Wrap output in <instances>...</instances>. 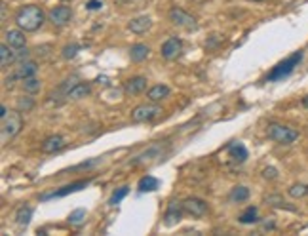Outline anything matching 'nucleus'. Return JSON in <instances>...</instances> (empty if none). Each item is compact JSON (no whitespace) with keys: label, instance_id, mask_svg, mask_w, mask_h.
<instances>
[{"label":"nucleus","instance_id":"b1692460","mask_svg":"<svg viewBox=\"0 0 308 236\" xmlns=\"http://www.w3.org/2000/svg\"><path fill=\"white\" fill-rule=\"evenodd\" d=\"M238 221L244 223V225H249V223H257L259 221V209L255 206H249L244 212V214L238 217Z\"/></svg>","mask_w":308,"mask_h":236},{"label":"nucleus","instance_id":"6e6552de","mask_svg":"<svg viewBox=\"0 0 308 236\" xmlns=\"http://www.w3.org/2000/svg\"><path fill=\"white\" fill-rule=\"evenodd\" d=\"M88 185H90V179L74 181V183H71V185L61 187L59 191H53V193H50V194H42V196H40V200H50V198H61V196H67V194H71V193H76V191H80V189H86Z\"/></svg>","mask_w":308,"mask_h":236},{"label":"nucleus","instance_id":"2f4dec72","mask_svg":"<svg viewBox=\"0 0 308 236\" xmlns=\"http://www.w3.org/2000/svg\"><path fill=\"white\" fill-rule=\"evenodd\" d=\"M78 50H80L78 44H67L63 48V54H61V56H63L65 59H72V58H76Z\"/></svg>","mask_w":308,"mask_h":236},{"label":"nucleus","instance_id":"9b49d317","mask_svg":"<svg viewBox=\"0 0 308 236\" xmlns=\"http://www.w3.org/2000/svg\"><path fill=\"white\" fill-rule=\"evenodd\" d=\"M181 50H183V40L177 38V36H172V38H167V40L162 44L160 56L164 59H175L181 54Z\"/></svg>","mask_w":308,"mask_h":236},{"label":"nucleus","instance_id":"412c9836","mask_svg":"<svg viewBox=\"0 0 308 236\" xmlns=\"http://www.w3.org/2000/svg\"><path fill=\"white\" fill-rule=\"evenodd\" d=\"M15 61V51L12 46H8L6 42L0 46V65H2V69H6L10 65Z\"/></svg>","mask_w":308,"mask_h":236},{"label":"nucleus","instance_id":"4c0bfd02","mask_svg":"<svg viewBox=\"0 0 308 236\" xmlns=\"http://www.w3.org/2000/svg\"><path fill=\"white\" fill-rule=\"evenodd\" d=\"M2 19H6V4H2Z\"/></svg>","mask_w":308,"mask_h":236},{"label":"nucleus","instance_id":"72a5a7b5","mask_svg":"<svg viewBox=\"0 0 308 236\" xmlns=\"http://www.w3.org/2000/svg\"><path fill=\"white\" fill-rule=\"evenodd\" d=\"M263 177L268 179V181H276V179H278V170L272 168V166H268V168L263 170Z\"/></svg>","mask_w":308,"mask_h":236},{"label":"nucleus","instance_id":"e433bc0d","mask_svg":"<svg viewBox=\"0 0 308 236\" xmlns=\"http://www.w3.org/2000/svg\"><path fill=\"white\" fill-rule=\"evenodd\" d=\"M6 115H8V107L6 105H2V107H0V118H4Z\"/></svg>","mask_w":308,"mask_h":236},{"label":"nucleus","instance_id":"ddd939ff","mask_svg":"<svg viewBox=\"0 0 308 236\" xmlns=\"http://www.w3.org/2000/svg\"><path fill=\"white\" fill-rule=\"evenodd\" d=\"M4 40H6L8 46H12L14 50H19V48H25V31L23 29H8L4 33Z\"/></svg>","mask_w":308,"mask_h":236},{"label":"nucleus","instance_id":"aec40b11","mask_svg":"<svg viewBox=\"0 0 308 236\" xmlns=\"http://www.w3.org/2000/svg\"><path fill=\"white\" fill-rule=\"evenodd\" d=\"M158 187H160V181H158L156 177H152V175H145V177H141L139 183H137L139 193H152V191H156Z\"/></svg>","mask_w":308,"mask_h":236},{"label":"nucleus","instance_id":"f257e3e1","mask_svg":"<svg viewBox=\"0 0 308 236\" xmlns=\"http://www.w3.org/2000/svg\"><path fill=\"white\" fill-rule=\"evenodd\" d=\"M46 21V15H44L42 8L36 6V4H27L21 6L15 14V25L23 29L25 33H35L44 25Z\"/></svg>","mask_w":308,"mask_h":236},{"label":"nucleus","instance_id":"20e7f679","mask_svg":"<svg viewBox=\"0 0 308 236\" xmlns=\"http://www.w3.org/2000/svg\"><path fill=\"white\" fill-rule=\"evenodd\" d=\"M23 128V116L21 111H12L2 118V143H6L8 139L15 137Z\"/></svg>","mask_w":308,"mask_h":236},{"label":"nucleus","instance_id":"393cba45","mask_svg":"<svg viewBox=\"0 0 308 236\" xmlns=\"http://www.w3.org/2000/svg\"><path fill=\"white\" fill-rule=\"evenodd\" d=\"M247 198H249V189H247V187H242V185L234 187L232 193H230V200L238 202V204H240V202H245Z\"/></svg>","mask_w":308,"mask_h":236},{"label":"nucleus","instance_id":"bb28decb","mask_svg":"<svg viewBox=\"0 0 308 236\" xmlns=\"http://www.w3.org/2000/svg\"><path fill=\"white\" fill-rule=\"evenodd\" d=\"M21 82H23V90L27 93H36V92H40V88H42V82L36 78V76L25 78V80H21Z\"/></svg>","mask_w":308,"mask_h":236},{"label":"nucleus","instance_id":"7ed1b4c3","mask_svg":"<svg viewBox=\"0 0 308 236\" xmlns=\"http://www.w3.org/2000/svg\"><path fill=\"white\" fill-rule=\"evenodd\" d=\"M302 51H295L293 56H289L287 59H284V61H279L276 67H274L272 71L268 72V76H266V82H276V80H282L286 78V76H289L291 72L295 71V67H299V63L302 61Z\"/></svg>","mask_w":308,"mask_h":236},{"label":"nucleus","instance_id":"9d476101","mask_svg":"<svg viewBox=\"0 0 308 236\" xmlns=\"http://www.w3.org/2000/svg\"><path fill=\"white\" fill-rule=\"evenodd\" d=\"M183 207H185V214L192 215V217H204L208 214V204L202 198H196V196L183 200Z\"/></svg>","mask_w":308,"mask_h":236},{"label":"nucleus","instance_id":"a19ab883","mask_svg":"<svg viewBox=\"0 0 308 236\" xmlns=\"http://www.w3.org/2000/svg\"><path fill=\"white\" fill-rule=\"evenodd\" d=\"M61 2H71V0H61Z\"/></svg>","mask_w":308,"mask_h":236},{"label":"nucleus","instance_id":"6ab92c4d","mask_svg":"<svg viewBox=\"0 0 308 236\" xmlns=\"http://www.w3.org/2000/svg\"><path fill=\"white\" fill-rule=\"evenodd\" d=\"M90 92H92V88H90V84H86V82H78V84H74V86L69 90V93H67V99H82V97H86V95H90Z\"/></svg>","mask_w":308,"mask_h":236},{"label":"nucleus","instance_id":"c85d7f7f","mask_svg":"<svg viewBox=\"0 0 308 236\" xmlns=\"http://www.w3.org/2000/svg\"><path fill=\"white\" fill-rule=\"evenodd\" d=\"M287 193H289L291 198H302V196L308 194V185H304V183H295V185L289 187Z\"/></svg>","mask_w":308,"mask_h":236},{"label":"nucleus","instance_id":"dca6fc26","mask_svg":"<svg viewBox=\"0 0 308 236\" xmlns=\"http://www.w3.org/2000/svg\"><path fill=\"white\" fill-rule=\"evenodd\" d=\"M65 147V137L61 136H50L46 137L42 141V145H40V150L42 152H46V154H51V152H58V150H61Z\"/></svg>","mask_w":308,"mask_h":236},{"label":"nucleus","instance_id":"1a4fd4ad","mask_svg":"<svg viewBox=\"0 0 308 236\" xmlns=\"http://www.w3.org/2000/svg\"><path fill=\"white\" fill-rule=\"evenodd\" d=\"M72 17V10L69 6H55L50 10V14H48V19L51 21V25H55V27H65L67 23L71 21Z\"/></svg>","mask_w":308,"mask_h":236},{"label":"nucleus","instance_id":"473e14b6","mask_svg":"<svg viewBox=\"0 0 308 236\" xmlns=\"http://www.w3.org/2000/svg\"><path fill=\"white\" fill-rule=\"evenodd\" d=\"M266 204H270V206H278V207H286V200L278 196V194H272V196H266L265 198Z\"/></svg>","mask_w":308,"mask_h":236},{"label":"nucleus","instance_id":"c9c22d12","mask_svg":"<svg viewBox=\"0 0 308 236\" xmlns=\"http://www.w3.org/2000/svg\"><path fill=\"white\" fill-rule=\"evenodd\" d=\"M103 6V2L101 0H90L86 4V10H99V8Z\"/></svg>","mask_w":308,"mask_h":236},{"label":"nucleus","instance_id":"c756f323","mask_svg":"<svg viewBox=\"0 0 308 236\" xmlns=\"http://www.w3.org/2000/svg\"><path fill=\"white\" fill-rule=\"evenodd\" d=\"M101 162V158H92V160H86V162H80L78 166H74L71 170H65L63 173H71V172H84V170H90L93 166H97Z\"/></svg>","mask_w":308,"mask_h":236},{"label":"nucleus","instance_id":"f8f14e48","mask_svg":"<svg viewBox=\"0 0 308 236\" xmlns=\"http://www.w3.org/2000/svg\"><path fill=\"white\" fill-rule=\"evenodd\" d=\"M185 214V207H183V202H177V200H172L167 204V209L164 214V223L167 227H173L175 223L181 221V217Z\"/></svg>","mask_w":308,"mask_h":236},{"label":"nucleus","instance_id":"f704fd0d","mask_svg":"<svg viewBox=\"0 0 308 236\" xmlns=\"http://www.w3.org/2000/svg\"><path fill=\"white\" fill-rule=\"evenodd\" d=\"M29 54H31V51L27 50V48H19V50L15 51V61H27Z\"/></svg>","mask_w":308,"mask_h":236},{"label":"nucleus","instance_id":"a878e982","mask_svg":"<svg viewBox=\"0 0 308 236\" xmlns=\"http://www.w3.org/2000/svg\"><path fill=\"white\" fill-rule=\"evenodd\" d=\"M31 217H33V207L21 206L19 209H17V214H15V221L19 223V225H29Z\"/></svg>","mask_w":308,"mask_h":236},{"label":"nucleus","instance_id":"4be33fe9","mask_svg":"<svg viewBox=\"0 0 308 236\" xmlns=\"http://www.w3.org/2000/svg\"><path fill=\"white\" fill-rule=\"evenodd\" d=\"M227 150H229L230 158H234V160H238V162H244L245 158H247V149H245V147L240 143V141L230 143L229 147H227Z\"/></svg>","mask_w":308,"mask_h":236},{"label":"nucleus","instance_id":"ea45409f","mask_svg":"<svg viewBox=\"0 0 308 236\" xmlns=\"http://www.w3.org/2000/svg\"><path fill=\"white\" fill-rule=\"evenodd\" d=\"M249 2H268V0H249Z\"/></svg>","mask_w":308,"mask_h":236},{"label":"nucleus","instance_id":"a211bd4d","mask_svg":"<svg viewBox=\"0 0 308 236\" xmlns=\"http://www.w3.org/2000/svg\"><path fill=\"white\" fill-rule=\"evenodd\" d=\"M170 86H165V84H156V86H152L149 92H147V97H149V101H154V103H158V101L165 99L167 95H170Z\"/></svg>","mask_w":308,"mask_h":236},{"label":"nucleus","instance_id":"58836bf2","mask_svg":"<svg viewBox=\"0 0 308 236\" xmlns=\"http://www.w3.org/2000/svg\"><path fill=\"white\" fill-rule=\"evenodd\" d=\"M302 105H304V107L308 109V97H304V99H302Z\"/></svg>","mask_w":308,"mask_h":236},{"label":"nucleus","instance_id":"cd10ccee","mask_svg":"<svg viewBox=\"0 0 308 236\" xmlns=\"http://www.w3.org/2000/svg\"><path fill=\"white\" fill-rule=\"evenodd\" d=\"M129 194V187L128 185H124V187H120V189H116L115 193H113V196H110V200H108V204L110 206H116V204H120V202L126 198Z\"/></svg>","mask_w":308,"mask_h":236},{"label":"nucleus","instance_id":"5701e85b","mask_svg":"<svg viewBox=\"0 0 308 236\" xmlns=\"http://www.w3.org/2000/svg\"><path fill=\"white\" fill-rule=\"evenodd\" d=\"M31 95H33V93L23 95V97H17V101H15V109L21 111V113H31V111L35 109V99H33Z\"/></svg>","mask_w":308,"mask_h":236},{"label":"nucleus","instance_id":"39448f33","mask_svg":"<svg viewBox=\"0 0 308 236\" xmlns=\"http://www.w3.org/2000/svg\"><path fill=\"white\" fill-rule=\"evenodd\" d=\"M170 21H172L175 27H183V29H188V31L198 29V21H196L188 12H185L183 8H172V10H170Z\"/></svg>","mask_w":308,"mask_h":236},{"label":"nucleus","instance_id":"4468645a","mask_svg":"<svg viewBox=\"0 0 308 236\" xmlns=\"http://www.w3.org/2000/svg\"><path fill=\"white\" fill-rule=\"evenodd\" d=\"M147 90V78L145 76H131V78L124 84V92L128 95H139Z\"/></svg>","mask_w":308,"mask_h":236},{"label":"nucleus","instance_id":"f03ea898","mask_svg":"<svg viewBox=\"0 0 308 236\" xmlns=\"http://www.w3.org/2000/svg\"><path fill=\"white\" fill-rule=\"evenodd\" d=\"M266 136H268V139H272L274 143L291 145L299 139V132L295 128H291V126L272 122V124H268V128H266Z\"/></svg>","mask_w":308,"mask_h":236},{"label":"nucleus","instance_id":"423d86ee","mask_svg":"<svg viewBox=\"0 0 308 236\" xmlns=\"http://www.w3.org/2000/svg\"><path fill=\"white\" fill-rule=\"evenodd\" d=\"M160 113H162V109L158 107L154 101H151V103H143V105H137V107L131 111V120L149 122V120H152V118H156Z\"/></svg>","mask_w":308,"mask_h":236},{"label":"nucleus","instance_id":"2eb2a0df","mask_svg":"<svg viewBox=\"0 0 308 236\" xmlns=\"http://www.w3.org/2000/svg\"><path fill=\"white\" fill-rule=\"evenodd\" d=\"M151 27H152V19L149 15H139V17H135V19H131V21L128 23V29L131 31V33H135V35H143V33H147Z\"/></svg>","mask_w":308,"mask_h":236},{"label":"nucleus","instance_id":"7c9ffc66","mask_svg":"<svg viewBox=\"0 0 308 236\" xmlns=\"http://www.w3.org/2000/svg\"><path fill=\"white\" fill-rule=\"evenodd\" d=\"M84 221H86V209H82V207H80V209H74V212L69 215V223L74 225V227H80Z\"/></svg>","mask_w":308,"mask_h":236},{"label":"nucleus","instance_id":"0eeeda50","mask_svg":"<svg viewBox=\"0 0 308 236\" xmlns=\"http://www.w3.org/2000/svg\"><path fill=\"white\" fill-rule=\"evenodd\" d=\"M36 72H38V63L36 61H21L19 63V67L15 69V72L12 74V76H8L6 80H4V84L6 86H12L14 84V80H25V78H31V76H35Z\"/></svg>","mask_w":308,"mask_h":236},{"label":"nucleus","instance_id":"f3484780","mask_svg":"<svg viewBox=\"0 0 308 236\" xmlns=\"http://www.w3.org/2000/svg\"><path fill=\"white\" fill-rule=\"evenodd\" d=\"M151 56V48L147 46V44H133L131 48H129V59L133 61V63H141L145 59Z\"/></svg>","mask_w":308,"mask_h":236}]
</instances>
